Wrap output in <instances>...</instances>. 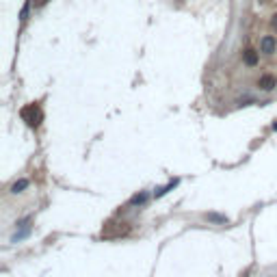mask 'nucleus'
Masks as SVG:
<instances>
[{"label":"nucleus","mask_w":277,"mask_h":277,"mask_svg":"<svg viewBox=\"0 0 277 277\" xmlns=\"http://www.w3.org/2000/svg\"><path fill=\"white\" fill-rule=\"evenodd\" d=\"M145 200H147V193H138V195H135L130 200V204L132 206H137V204H145Z\"/></svg>","instance_id":"0eeeda50"},{"label":"nucleus","mask_w":277,"mask_h":277,"mask_svg":"<svg viewBox=\"0 0 277 277\" xmlns=\"http://www.w3.org/2000/svg\"><path fill=\"white\" fill-rule=\"evenodd\" d=\"M260 2H269V0H260Z\"/></svg>","instance_id":"9b49d317"},{"label":"nucleus","mask_w":277,"mask_h":277,"mask_svg":"<svg viewBox=\"0 0 277 277\" xmlns=\"http://www.w3.org/2000/svg\"><path fill=\"white\" fill-rule=\"evenodd\" d=\"M273 130H277V122H275V123H273Z\"/></svg>","instance_id":"9d476101"},{"label":"nucleus","mask_w":277,"mask_h":277,"mask_svg":"<svg viewBox=\"0 0 277 277\" xmlns=\"http://www.w3.org/2000/svg\"><path fill=\"white\" fill-rule=\"evenodd\" d=\"M33 2H35V9H41L48 4V0H33Z\"/></svg>","instance_id":"6e6552de"},{"label":"nucleus","mask_w":277,"mask_h":277,"mask_svg":"<svg viewBox=\"0 0 277 277\" xmlns=\"http://www.w3.org/2000/svg\"><path fill=\"white\" fill-rule=\"evenodd\" d=\"M258 87H260L262 91H273L277 87V78L273 74H262V76L258 78Z\"/></svg>","instance_id":"7ed1b4c3"},{"label":"nucleus","mask_w":277,"mask_h":277,"mask_svg":"<svg viewBox=\"0 0 277 277\" xmlns=\"http://www.w3.org/2000/svg\"><path fill=\"white\" fill-rule=\"evenodd\" d=\"M271 26L277 31V13H273V17H271Z\"/></svg>","instance_id":"1a4fd4ad"},{"label":"nucleus","mask_w":277,"mask_h":277,"mask_svg":"<svg viewBox=\"0 0 277 277\" xmlns=\"http://www.w3.org/2000/svg\"><path fill=\"white\" fill-rule=\"evenodd\" d=\"M206 221H210V223H228V216L225 215H216V212H210V215H206Z\"/></svg>","instance_id":"423d86ee"},{"label":"nucleus","mask_w":277,"mask_h":277,"mask_svg":"<svg viewBox=\"0 0 277 277\" xmlns=\"http://www.w3.org/2000/svg\"><path fill=\"white\" fill-rule=\"evenodd\" d=\"M260 52L266 54V57H271V54L277 52V39L273 35H264L260 39Z\"/></svg>","instance_id":"f03ea898"},{"label":"nucleus","mask_w":277,"mask_h":277,"mask_svg":"<svg viewBox=\"0 0 277 277\" xmlns=\"http://www.w3.org/2000/svg\"><path fill=\"white\" fill-rule=\"evenodd\" d=\"M29 180H26V178H22V180H17V182H13L11 184V193H13V195H17V193H24L26 191V188H29Z\"/></svg>","instance_id":"39448f33"},{"label":"nucleus","mask_w":277,"mask_h":277,"mask_svg":"<svg viewBox=\"0 0 277 277\" xmlns=\"http://www.w3.org/2000/svg\"><path fill=\"white\" fill-rule=\"evenodd\" d=\"M20 115H22V119H24V122L29 123L31 128H37V126L41 123V119H44V113H41L39 104H29V106H24Z\"/></svg>","instance_id":"f257e3e1"},{"label":"nucleus","mask_w":277,"mask_h":277,"mask_svg":"<svg viewBox=\"0 0 277 277\" xmlns=\"http://www.w3.org/2000/svg\"><path fill=\"white\" fill-rule=\"evenodd\" d=\"M243 63L247 67H256L258 63H260V52H258V50H251V48L245 50L243 52Z\"/></svg>","instance_id":"20e7f679"}]
</instances>
